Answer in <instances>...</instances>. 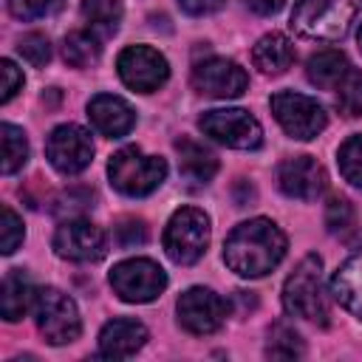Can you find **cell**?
<instances>
[{
	"mask_svg": "<svg viewBox=\"0 0 362 362\" xmlns=\"http://www.w3.org/2000/svg\"><path fill=\"white\" fill-rule=\"evenodd\" d=\"M283 305L291 317L328 325L331 317V300L322 286V260L317 255H305L294 272L283 283Z\"/></svg>",
	"mask_w": 362,
	"mask_h": 362,
	"instance_id": "cell-2",
	"label": "cell"
},
{
	"mask_svg": "<svg viewBox=\"0 0 362 362\" xmlns=\"http://www.w3.org/2000/svg\"><path fill=\"white\" fill-rule=\"evenodd\" d=\"M17 51H20V54H23V59H28L34 68H42V65L51 59V42H48V37H45V34H40V31L25 34V37L20 40Z\"/></svg>",
	"mask_w": 362,
	"mask_h": 362,
	"instance_id": "cell-31",
	"label": "cell"
},
{
	"mask_svg": "<svg viewBox=\"0 0 362 362\" xmlns=\"http://www.w3.org/2000/svg\"><path fill=\"white\" fill-rule=\"evenodd\" d=\"M54 252L74 263H96L107 252V235L90 221H65L54 232Z\"/></svg>",
	"mask_w": 362,
	"mask_h": 362,
	"instance_id": "cell-12",
	"label": "cell"
},
{
	"mask_svg": "<svg viewBox=\"0 0 362 362\" xmlns=\"http://www.w3.org/2000/svg\"><path fill=\"white\" fill-rule=\"evenodd\" d=\"M110 286L124 303H150L167 288V274L147 257H130L113 266Z\"/></svg>",
	"mask_w": 362,
	"mask_h": 362,
	"instance_id": "cell-9",
	"label": "cell"
},
{
	"mask_svg": "<svg viewBox=\"0 0 362 362\" xmlns=\"http://www.w3.org/2000/svg\"><path fill=\"white\" fill-rule=\"evenodd\" d=\"M337 161H339V173L345 175V181L362 189V136H351L339 147Z\"/></svg>",
	"mask_w": 362,
	"mask_h": 362,
	"instance_id": "cell-28",
	"label": "cell"
},
{
	"mask_svg": "<svg viewBox=\"0 0 362 362\" xmlns=\"http://www.w3.org/2000/svg\"><path fill=\"white\" fill-rule=\"evenodd\" d=\"M305 354V345L300 339V334L286 325V322H277L269 328V342H266V356L272 359H300Z\"/></svg>",
	"mask_w": 362,
	"mask_h": 362,
	"instance_id": "cell-26",
	"label": "cell"
},
{
	"mask_svg": "<svg viewBox=\"0 0 362 362\" xmlns=\"http://www.w3.org/2000/svg\"><path fill=\"white\" fill-rule=\"evenodd\" d=\"M334 96H337V107L345 116H351V119L362 116V74L351 68L345 74V79L334 88Z\"/></svg>",
	"mask_w": 362,
	"mask_h": 362,
	"instance_id": "cell-27",
	"label": "cell"
},
{
	"mask_svg": "<svg viewBox=\"0 0 362 362\" xmlns=\"http://www.w3.org/2000/svg\"><path fill=\"white\" fill-rule=\"evenodd\" d=\"M246 85H249L246 71L226 57H209L192 68V88L204 96L235 99L246 90Z\"/></svg>",
	"mask_w": 362,
	"mask_h": 362,
	"instance_id": "cell-14",
	"label": "cell"
},
{
	"mask_svg": "<svg viewBox=\"0 0 362 362\" xmlns=\"http://www.w3.org/2000/svg\"><path fill=\"white\" fill-rule=\"evenodd\" d=\"M252 62H255V68H260L263 74L277 76V74H283L286 68H291V62H294V45H291L288 37L280 34V31L263 34V37L255 42V48H252Z\"/></svg>",
	"mask_w": 362,
	"mask_h": 362,
	"instance_id": "cell-21",
	"label": "cell"
},
{
	"mask_svg": "<svg viewBox=\"0 0 362 362\" xmlns=\"http://www.w3.org/2000/svg\"><path fill=\"white\" fill-rule=\"evenodd\" d=\"M79 11H82L88 31L96 34L99 40L113 37L122 25V17H124V8L119 0H82Z\"/></svg>",
	"mask_w": 362,
	"mask_h": 362,
	"instance_id": "cell-23",
	"label": "cell"
},
{
	"mask_svg": "<svg viewBox=\"0 0 362 362\" xmlns=\"http://www.w3.org/2000/svg\"><path fill=\"white\" fill-rule=\"evenodd\" d=\"M175 311H178L181 328L189 331V334H195V337L215 334L223 325V320H226V303L212 288H204V286L187 288L178 297Z\"/></svg>",
	"mask_w": 362,
	"mask_h": 362,
	"instance_id": "cell-13",
	"label": "cell"
},
{
	"mask_svg": "<svg viewBox=\"0 0 362 362\" xmlns=\"http://www.w3.org/2000/svg\"><path fill=\"white\" fill-rule=\"evenodd\" d=\"M277 184L288 198L314 201L325 189V170L311 156H294L277 167Z\"/></svg>",
	"mask_w": 362,
	"mask_h": 362,
	"instance_id": "cell-15",
	"label": "cell"
},
{
	"mask_svg": "<svg viewBox=\"0 0 362 362\" xmlns=\"http://www.w3.org/2000/svg\"><path fill=\"white\" fill-rule=\"evenodd\" d=\"M356 40H359V48H362V25H359V34H356Z\"/></svg>",
	"mask_w": 362,
	"mask_h": 362,
	"instance_id": "cell-37",
	"label": "cell"
},
{
	"mask_svg": "<svg viewBox=\"0 0 362 362\" xmlns=\"http://www.w3.org/2000/svg\"><path fill=\"white\" fill-rule=\"evenodd\" d=\"M37 291L40 288H34V283L28 280V274L23 269H11L3 277V286H0V314H3V320L17 322L28 311H34Z\"/></svg>",
	"mask_w": 362,
	"mask_h": 362,
	"instance_id": "cell-18",
	"label": "cell"
},
{
	"mask_svg": "<svg viewBox=\"0 0 362 362\" xmlns=\"http://www.w3.org/2000/svg\"><path fill=\"white\" fill-rule=\"evenodd\" d=\"M23 238H25V226H23L20 215L8 204H3L0 206V252L3 255L17 252V246L23 243Z\"/></svg>",
	"mask_w": 362,
	"mask_h": 362,
	"instance_id": "cell-29",
	"label": "cell"
},
{
	"mask_svg": "<svg viewBox=\"0 0 362 362\" xmlns=\"http://www.w3.org/2000/svg\"><path fill=\"white\" fill-rule=\"evenodd\" d=\"M198 127L226 144V147H235V150H255L260 147L263 141V127L260 122L243 110V107H215V110H206L201 119H198Z\"/></svg>",
	"mask_w": 362,
	"mask_h": 362,
	"instance_id": "cell-8",
	"label": "cell"
},
{
	"mask_svg": "<svg viewBox=\"0 0 362 362\" xmlns=\"http://www.w3.org/2000/svg\"><path fill=\"white\" fill-rule=\"evenodd\" d=\"M354 223H356L354 206L345 198H331L328 201V209H325V226H328V232L345 238V235L354 232Z\"/></svg>",
	"mask_w": 362,
	"mask_h": 362,
	"instance_id": "cell-30",
	"label": "cell"
},
{
	"mask_svg": "<svg viewBox=\"0 0 362 362\" xmlns=\"http://www.w3.org/2000/svg\"><path fill=\"white\" fill-rule=\"evenodd\" d=\"M116 240H119V246H124V249L144 243V240H147V226H144V221H136V218L119 221V226H116Z\"/></svg>",
	"mask_w": 362,
	"mask_h": 362,
	"instance_id": "cell-34",
	"label": "cell"
},
{
	"mask_svg": "<svg viewBox=\"0 0 362 362\" xmlns=\"http://www.w3.org/2000/svg\"><path fill=\"white\" fill-rule=\"evenodd\" d=\"M34 320L45 342L68 345L82 334V320L76 303L59 288H40L34 300Z\"/></svg>",
	"mask_w": 362,
	"mask_h": 362,
	"instance_id": "cell-6",
	"label": "cell"
},
{
	"mask_svg": "<svg viewBox=\"0 0 362 362\" xmlns=\"http://www.w3.org/2000/svg\"><path fill=\"white\" fill-rule=\"evenodd\" d=\"M99 54H102L99 37L90 34V31H71L62 40V57L74 68H90V65H96L99 62Z\"/></svg>",
	"mask_w": 362,
	"mask_h": 362,
	"instance_id": "cell-24",
	"label": "cell"
},
{
	"mask_svg": "<svg viewBox=\"0 0 362 362\" xmlns=\"http://www.w3.org/2000/svg\"><path fill=\"white\" fill-rule=\"evenodd\" d=\"M45 156L57 173L76 175L93 161L90 133L79 124H59L51 130V136L45 141Z\"/></svg>",
	"mask_w": 362,
	"mask_h": 362,
	"instance_id": "cell-11",
	"label": "cell"
},
{
	"mask_svg": "<svg viewBox=\"0 0 362 362\" xmlns=\"http://www.w3.org/2000/svg\"><path fill=\"white\" fill-rule=\"evenodd\" d=\"M331 294L334 300L351 311L356 320H362V249L354 252L331 277Z\"/></svg>",
	"mask_w": 362,
	"mask_h": 362,
	"instance_id": "cell-19",
	"label": "cell"
},
{
	"mask_svg": "<svg viewBox=\"0 0 362 362\" xmlns=\"http://www.w3.org/2000/svg\"><path fill=\"white\" fill-rule=\"evenodd\" d=\"M209 246V218L204 209L181 206L173 212L164 229V252L178 266H192L204 257Z\"/></svg>",
	"mask_w": 362,
	"mask_h": 362,
	"instance_id": "cell-5",
	"label": "cell"
},
{
	"mask_svg": "<svg viewBox=\"0 0 362 362\" xmlns=\"http://www.w3.org/2000/svg\"><path fill=\"white\" fill-rule=\"evenodd\" d=\"M62 0H8V11L17 20H37L51 14Z\"/></svg>",
	"mask_w": 362,
	"mask_h": 362,
	"instance_id": "cell-32",
	"label": "cell"
},
{
	"mask_svg": "<svg viewBox=\"0 0 362 362\" xmlns=\"http://www.w3.org/2000/svg\"><path fill=\"white\" fill-rule=\"evenodd\" d=\"M119 76L127 88L139 90V93H153L158 90L167 76H170V65L164 59V54H158L150 45H130L119 54L116 59Z\"/></svg>",
	"mask_w": 362,
	"mask_h": 362,
	"instance_id": "cell-10",
	"label": "cell"
},
{
	"mask_svg": "<svg viewBox=\"0 0 362 362\" xmlns=\"http://www.w3.org/2000/svg\"><path fill=\"white\" fill-rule=\"evenodd\" d=\"M0 136H3V161H0V170L3 175H11L17 173L25 161H28V139L20 127L3 122L0 124Z\"/></svg>",
	"mask_w": 362,
	"mask_h": 362,
	"instance_id": "cell-25",
	"label": "cell"
},
{
	"mask_svg": "<svg viewBox=\"0 0 362 362\" xmlns=\"http://www.w3.org/2000/svg\"><path fill=\"white\" fill-rule=\"evenodd\" d=\"M23 90V71L11 59H0V102H11Z\"/></svg>",
	"mask_w": 362,
	"mask_h": 362,
	"instance_id": "cell-33",
	"label": "cell"
},
{
	"mask_svg": "<svg viewBox=\"0 0 362 362\" xmlns=\"http://www.w3.org/2000/svg\"><path fill=\"white\" fill-rule=\"evenodd\" d=\"M362 0H297L291 28L308 40H342Z\"/></svg>",
	"mask_w": 362,
	"mask_h": 362,
	"instance_id": "cell-3",
	"label": "cell"
},
{
	"mask_svg": "<svg viewBox=\"0 0 362 362\" xmlns=\"http://www.w3.org/2000/svg\"><path fill=\"white\" fill-rule=\"evenodd\" d=\"M348 71H351L348 57L342 51H337V48H322V51L311 54L308 62H305L308 82L317 85V88H322V90H334L345 79Z\"/></svg>",
	"mask_w": 362,
	"mask_h": 362,
	"instance_id": "cell-22",
	"label": "cell"
},
{
	"mask_svg": "<svg viewBox=\"0 0 362 362\" xmlns=\"http://www.w3.org/2000/svg\"><path fill=\"white\" fill-rule=\"evenodd\" d=\"M286 255V235L269 218L238 223L223 243V263L240 277L269 274Z\"/></svg>",
	"mask_w": 362,
	"mask_h": 362,
	"instance_id": "cell-1",
	"label": "cell"
},
{
	"mask_svg": "<svg viewBox=\"0 0 362 362\" xmlns=\"http://www.w3.org/2000/svg\"><path fill=\"white\" fill-rule=\"evenodd\" d=\"M147 342V328L139 320L119 317L99 331V354L107 359H127Z\"/></svg>",
	"mask_w": 362,
	"mask_h": 362,
	"instance_id": "cell-17",
	"label": "cell"
},
{
	"mask_svg": "<svg viewBox=\"0 0 362 362\" xmlns=\"http://www.w3.org/2000/svg\"><path fill=\"white\" fill-rule=\"evenodd\" d=\"M272 113L277 119V124L291 136V139H300V141H308L314 136H320L328 124V113L325 107L305 96V93H294V90H280L272 96Z\"/></svg>",
	"mask_w": 362,
	"mask_h": 362,
	"instance_id": "cell-7",
	"label": "cell"
},
{
	"mask_svg": "<svg viewBox=\"0 0 362 362\" xmlns=\"http://www.w3.org/2000/svg\"><path fill=\"white\" fill-rule=\"evenodd\" d=\"M110 184L127 198H144L161 187L167 178V161L161 156H147L139 147H122L107 161Z\"/></svg>",
	"mask_w": 362,
	"mask_h": 362,
	"instance_id": "cell-4",
	"label": "cell"
},
{
	"mask_svg": "<svg viewBox=\"0 0 362 362\" xmlns=\"http://www.w3.org/2000/svg\"><path fill=\"white\" fill-rule=\"evenodd\" d=\"M178 6L192 17H206L223 8V0H178Z\"/></svg>",
	"mask_w": 362,
	"mask_h": 362,
	"instance_id": "cell-35",
	"label": "cell"
},
{
	"mask_svg": "<svg viewBox=\"0 0 362 362\" xmlns=\"http://www.w3.org/2000/svg\"><path fill=\"white\" fill-rule=\"evenodd\" d=\"M255 14H260V17H272V14H277L283 6H286V0H243Z\"/></svg>",
	"mask_w": 362,
	"mask_h": 362,
	"instance_id": "cell-36",
	"label": "cell"
},
{
	"mask_svg": "<svg viewBox=\"0 0 362 362\" xmlns=\"http://www.w3.org/2000/svg\"><path fill=\"white\" fill-rule=\"evenodd\" d=\"M175 150H178V164H181V175L192 184H206L212 181V175L218 173V158L209 147H204L201 141L189 139V136H181L175 141Z\"/></svg>",
	"mask_w": 362,
	"mask_h": 362,
	"instance_id": "cell-20",
	"label": "cell"
},
{
	"mask_svg": "<svg viewBox=\"0 0 362 362\" xmlns=\"http://www.w3.org/2000/svg\"><path fill=\"white\" fill-rule=\"evenodd\" d=\"M88 119L90 124L107 136V139H122L133 130L136 124V113L133 107L122 99V96H113V93H96L90 102H88Z\"/></svg>",
	"mask_w": 362,
	"mask_h": 362,
	"instance_id": "cell-16",
	"label": "cell"
}]
</instances>
